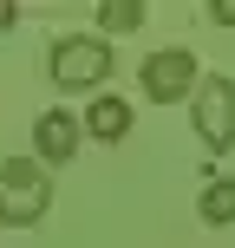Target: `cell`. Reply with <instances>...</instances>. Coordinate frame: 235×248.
<instances>
[{"mask_svg":"<svg viewBox=\"0 0 235 248\" xmlns=\"http://www.w3.org/2000/svg\"><path fill=\"white\" fill-rule=\"evenodd\" d=\"M196 216H203L209 229H229V222H235V176H216V183H203Z\"/></svg>","mask_w":235,"mask_h":248,"instance_id":"52a82bcc","label":"cell"},{"mask_svg":"<svg viewBox=\"0 0 235 248\" xmlns=\"http://www.w3.org/2000/svg\"><path fill=\"white\" fill-rule=\"evenodd\" d=\"M20 20V7H13V0H0V26H13Z\"/></svg>","mask_w":235,"mask_h":248,"instance_id":"30bf717a","label":"cell"},{"mask_svg":"<svg viewBox=\"0 0 235 248\" xmlns=\"http://www.w3.org/2000/svg\"><path fill=\"white\" fill-rule=\"evenodd\" d=\"M78 144H85V124L65 111V105L39 111V124H33V150H39V163H46V170L72 163V157H78Z\"/></svg>","mask_w":235,"mask_h":248,"instance_id":"5b68a950","label":"cell"},{"mask_svg":"<svg viewBox=\"0 0 235 248\" xmlns=\"http://www.w3.org/2000/svg\"><path fill=\"white\" fill-rule=\"evenodd\" d=\"M189 118H196L203 150H235V78L203 72L196 78V98H189Z\"/></svg>","mask_w":235,"mask_h":248,"instance_id":"3957f363","label":"cell"},{"mask_svg":"<svg viewBox=\"0 0 235 248\" xmlns=\"http://www.w3.org/2000/svg\"><path fill=\"white\" fill-rule=\"evenodd\" d=\"M46 72H52V85H59V92H92V98H98L105 78L118 72V52H111V39H105V33H65V39H52Z\"/></svg>","mask_w":235,"mask_h":248,"instance_id":"6da1fadb","label":"cell"},{"mask_svg":"<svg viewBox=\"0 0 235 248\" xmlns=\"http://www.w3.org/2000/svg\"><path fill=\"white\" fill-rule=\"evenodd\" d=\"M52 209V176L39 157H0V222L7 229H33Z\"/></svg>","mask_w":235,"mask_h":248,"instance_id":"7a4b0ae2","label":"cell"},{"mask_svg":"<svg viewBox=\"0 0 235 248\" xmlns=\"http://www.w3.org/2000/svg\"><path fill=\"white\" fill-rule=\"evenodd\" d=\"M196 78H203L196 52H189V46H163V52H150V59H144L137 85H144L150 105H176V98H196Z\"/></svg>","mask_w":235,"mask_h":248,"instance_id":"277c9868","label":"cell"},{"mask_svg":"<svg viewBox=\"0 0 235 248\" xmlns=\"http://www.w3.org/2000/svg\"><path fill=\"white\" fill-rule=\"evenodd\" d=\"M209 20L216 26H235V0H209Z\"/></svg>","mask_w":235,"mask_h":248,"instance_id":"9c48e42d","label":"cell"},{"mask_svg":"<svg viewBox=\"0 0 235 248\" xmlns=\"http://www.w3.org/2000/svg\"><path fill=\"white\" fill-rule=\"evenodd\" d=\"M78 124H85V137H98V144H124V137H131V105H124L118 92H98Z\"/></svg>","mask_w":235,"mask_h":248,"instance_id":"8992f818","label":"cell"},{"mask_svg":"<svg viewBox=\"0 0 235 248\" xmlns=\"http://www.w3.org/2000/svg\"><path fill=\"white\" fill-rule=\"evenodd\" d=\"M98 26H105V33H137V26H144V0H105Z\"/></svg>","mask_w":235,"mask_h":248,"instance_id":"ba28073f","label":"cell"}]
</instances>
